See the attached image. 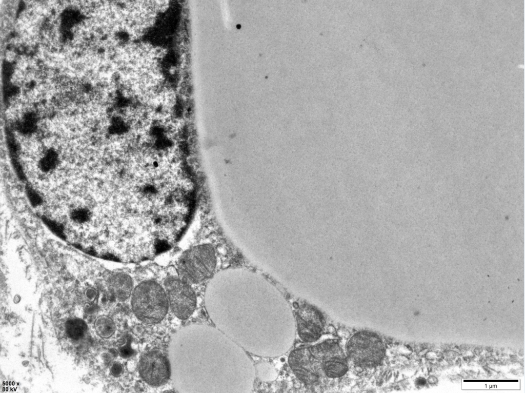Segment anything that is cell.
<instances>
[{
  "mask_svg": "<svg viewBox=\"0 0 525 393\" xmlns=\"http://www.w3.org/2000/svg\"><path fill=\"white\" fill-rule=\"evenodd\" d=\"M112 289L118 299L125 300L129 298L132 292V280L128 274L120 273L116 275L112 281Z\"/></svg>",
  "mask_w": 525,
  "mask_h": 393,
  "instance_id": "obj_7",
  "label": "cell"
},
{
  "mask_svg": "<svg viewBox=\"0 0 525 393\" xmlns=\"http://www.w3.org/2000/svg\"><path fill=\"white\" fill-rule=\"evenodd\" d=\"M87 329L86 322L80 319L74 318L68 320L65 324L66 332L72 339L77 340L85 335Z\"/></svg>",
  "mask_w": 525,
  "mask_h": 393,
  "instance_id": "obj_9",
  "label": "cell"
},
{
  "mask_svg": "<svg viewBox=\"0 0 525 393\" xmlns=\"http://www.w3.org/2000/svg\"><path fill=\"white\" fill-rule=\"evenodd\" d=\"M43 220L45 223L54 233L56 234L61 238L65 237L64 232V227L62 224L59 223L56 221L47 219L45 217L44 218Z\"/></svg>",
  "mask_w": 525,
  "mask_h": 393,
  "instance_id": "obj_11",
  "label": "cell"
},
{
  "mask_svg": "<svg viewBox=\"0 0 525 393\" xmlns=\"http://www.w3.org/2000/svg\"><path fill=\"white\" fill-rule=\"evenodd\" d=\"M213 249L208 245L194 246L185 251L177 264L180 278L189 283H198L209 278L215 267Z\"/></svg>",
  "mask_w": 525,
  "mask_h": 393,
  "instance_id": "obj_2",
  "label": "cell"
},
{
  "mask_svg": "<svg viewBox=\"0 0 525 393\" xmlns=\"http://www.w3.org/2000/svg\"><path fill=\"white\" fill-rule=\"evenodd\" d=\"M165 286L172 312L180 319L188 318L196 304L195 292L189 284L181 278L170 277L165 280Z\"/></svg>",
  "mask_w": 525,
  "mask_h": 393,
  "instance_id": "obj_5",
  "label": "cell"
},
{
  "mask_svg": "<svg viewBox=\"0 0 525 393\" xmlns=\"http://www.w3.org/2000/svg\"><path fill=\"white\" fill-rule=\"evenodd\" d=\"M134 350L130 347L129 343L121 347L119 349L120 355L124 358H127L132 356L134 353Z\"/></svg>",
  "mask_w": 525,
  "mask_h": 393,
  "instance_id": "obj_13",
  "label": "cell"
},
{
  "mask_svg": "<svg viewBox=\"0 0 525 393\" xmlns=\"http://www.w3.org/2000/svg\"><path fill=\"white\" fill-rule=\"evenodd\" d=\"M72 219L78 223H84L88 221L90 217V212L86 208H78L75 209L71 214Z\"/></svg>",
  "mask_w": 525,
  "mask_h": 393,
  "instance_id": "obj_10",
  "label": "cell"
},
{
  "mask_svg": "<svg viewBox=\"0 0 525 393\" xmlns=\"http://www.w3.org/2000/svg\"><path fill=\"white\" fill-rule=\"evenodd\" d=\"M86 297L90 302L94 300L96 297V291L94 289H89L86 292Z\"/></svg>",
  "mask_w": 525,
  "mask_h": 393,
  "instance_id": "obj_15",
  "label": "cell"
},
{
  "mask_svg": "<svg viewBox=\"0 0 525 393\" xmlns=\"http://www.w3.org/2000/svg\"><path fill=\"white\" fill-rule=\"evenodd\" d=\"M139 371L142 379L151 386L165 384L170 375V363L165 356L157 350L145 353L141 358Z\"/></svg>",
  "mask_w": 525,
  "mask_h": 393,
  "instance_id": "obj_6",
  "label": "cell"
},
{
  "mask_svg": "<svg viewBox=\"0 0 525 393\" xmlns=\"http://www.w3.org/2000/svg\"><path fill=\"white\" fill-rule=\"evenodd\" d=\"M347 351L349 358L358 366L373 367L379 364L385 354L381 339L375 334L362 331L352 336L348 341Z\"/></svg>",
  "mask_w": 525,
  "mask_h": 393,
  "instance_id": "obj_3",
  "label": "cell"
},
{
  "mask_svg": "<svg viewBox=\"0 0 525 393\" xmlns=\"http://www.w3.org/2000/svg\"><path fill=\"white\" fill-rule=\"evenodd\" d=\"M168 300L165 290L159 284L147 281L135 288L132 307L138 319L147 324H153L161 321L166 315Z\"/></svg>",
  "mask_w": 525,
  "mask_h": 393,
  "instance_id": "obj_1",
  "label": "cell"
},
{
  "mask_svg": "<svg viewBox=\"0 0 525 393\" xmlns=\"http://www.w3.org/2000/svg\"><path fill=\"white\" fill-rule=\"evenodd\" d=\"M94 326L97 335L102 338H110L115 330V325L113 320L106 315L98 317L95 320Z\"/></svg>",
  "mask_w": 525,
  "mask_h": 393,
  "instance_id": "obj_8",
  "label": "cell"
},
{
  "mask_svg": "<svg viewBox=\"0 0 525 393\" xmlns=\"http://www.w3.org/2000/svg\"><path fill=\"white\" fill-rule=\"evenodd\" d=\"M26 189L28 199L33 206H37L42 203V198L35 190L29 186Z\"/></svg>",
  "mask_w": 525,
  "mask_h": 393,
  "instance_id": "obj_12",
  "label": "cell"
},
{
  "mask_svg": "<svg viewBox=\"0 0 525 393\" xmlns=\"http://www.w3.org/2000/svg\"><path fill=\"white\" fill-rule=\"evenodd\" d=\"M123 366L118 362H114L110 366L111 373L114 377L119 376L123 372Z\"/></svg>",
  "mask_w": 525,
  "mask_h": 393,
  "instance_id": "obj_14",
  "label": "cell"
},
{
  "mask_svg": "<svg viewBox=\"0 0 525 393\" xmlns=\"http://www.w3.org/2000/svg\"><path fill=\"white\" fill-rule=\"evenodd\" d=\"M315 361L313 365L314 379L325 375L330 378H338L348 369L346 359L339 346L333 342H326L311 349Z\"/></svg>",
  "mask_w": 525,
  "mask_h": 393,
  "instance_id": "obj_4",
  "label": "cell"
}]
</instances>
